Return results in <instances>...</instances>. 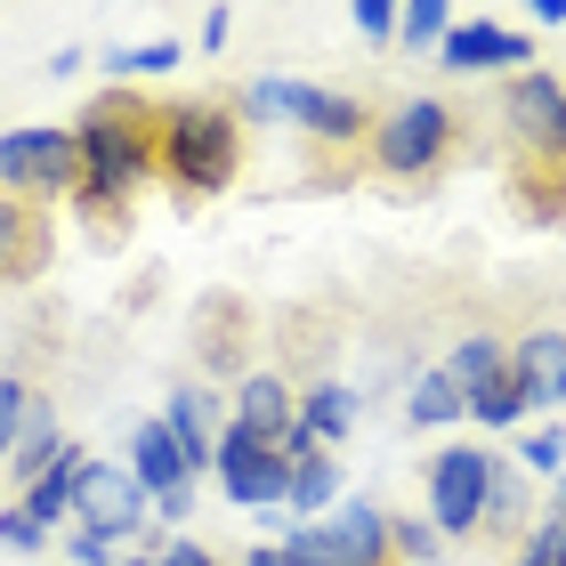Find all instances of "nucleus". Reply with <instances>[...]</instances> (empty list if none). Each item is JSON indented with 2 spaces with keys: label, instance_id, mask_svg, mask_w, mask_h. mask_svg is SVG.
Here are the masks:
<instances>
[{
  "label": "nucleus",
  "instance_id": "f257e3e1",
  "mask_svg": "<svg viewBox=\"0 0 566 566\" xmlns=\"http://www.w3.org/2000/svg\"><path fill=\"white\" fill-rule=\"evenodd\" d=\"M73 138H82V202L90 211H114V202H130V187L154 170V154H163V106L114 90L82 114Z\"/></svg>",
  "mask_w": 566,
  "mask_h": 566
},
{
  "label": "nucleus",
  "instance_id": "f03ea898",
  "mask_svg": "<svg viewBox=\"0 0 566 566\" xmlns=\"http://www.w3.org/2000/svg\"><path fill=\"white\" fill-rule=\"evenodd\" d=\"M235 163H243V130L227 106H211V97L163 106V154H154V170L170 178V195H227Z\"/></svg>",
  "mask_w": 566,
  "mask_h": 566
},
{
  "label": "nucleus",
  "instance_id": "7ed1b4c3",
  "mask_svg": "<svg viewBox=\"0 0 566 566\" xmlns=\"http://www.w3.org/2000/svg\"><path fill=\"white\" fill-rule=\"evenodd\" d=\"M453 138H461V122H453L446 97H413V106H397L373 130V163L389 170V178H429L453 154Z\"/></svg>",
  "mask_w": 566,
  "mask_h": 566
},
{
  "label": "nucleus",
  "instance_id": "20e7f679",
  "mask_svg": "<svg viewBox=\"0 0 566 566\" xmlns=\"http://www.w3.org/2000/svg\"><path fill=\"white\" fill-rule=\"evenodd\" d=\"M251 106H260V114H275V122H300L307 138H332V146L373 138V114L356 106V97H340V90H316V82H283V73H260V82H251Z\"/></svg>",
  "mask_w": 566,
  "mask_h": 566
},
{
  "label": "nucleus",
  "instance_id": "39448f33",
  "mask_svg": "<svg viewBox=\"0 0 566 566\" xmlns=\"http://www.w3.org/2000/svg\"><path fill=\"white\" fill-rule=\"evenodd\" d=\"M0 187L9 195H82V138L73 130H9L0 138Z\"/></svg>",
  "mask_w": 566,
  "mask_h": 566
},
{
  "label": "nucleus",
  "instance_id": "423d86ee",
  "mask_svg": "<svg viewBox=\"0 0 566 566\" xmlns=\"http://www.w3.org/2000/svg\"><path fill=\"white\" fill-rule=\"evenodd\" d=\"M219 485H227V502H243V510H275V502H292V453L268 446L260 429H243V421H227L219 429Z\"/></svg>",
  "mask_w": 566,
  "mask_h": 566
},
{
  "label": "nucleus",
  "instance_id": "0eeeda50",
  "mask_svg": "<svg viewBox=\"0 0 566 566\" xmlns=\"http://www.w3.org/2000/svg\"><path fill=\"white\" fill-rule=\"evenodd\" d=\"M494 461L485 446H446L429 461V518L437 534H478L485 526V494H494Z\"/></svg>",
  "mask_w": 566,
  "mask_h": 566
},
{
  "label": "nucleus",
  "instance_id": "6e6552de",
  "mask_svg": "<svg viewBox=\"0 0 566 566\" xmlns=\"http://www.w3.org/2000/svg\"><path fill=\"white\" fill-rule=\"evenodd\" d=\"M154 494L138 485V470H122V461H82V478H73V518L97 526V534H138L146 526Z\"/></svg>",
  "mask_w": 566,
  "mask_h": 566
},
{
  "label": "nucleus",
  "instance_id": "1a4fd4ad",
  "mask_svg": "<svg viewBox=\"0 0 566 566\" xmlns=\"http://www.w3.org/2000/svg\"><path fill=\"white\" fill-rule=\"evenodd\" d=\"M510 130H518L526 146V163H543V170H566V90L551 82V73H518L510 82Z\"/></svg>",
  "mask_w": 566,
  "mask_h": 566
},
{
  "label": "nucleus",
  "instance_id": "9d476101",
  "mask_svg": "<svg viewBox=\"0 0 566 566\" xmlns=\"http://www.w3.org/2000/svg\"><path fill=\"white\" fill-rule=\"evenodd\" d=\"M130 470H138V485L154 494V510H163V518L178 526L195 510V470H187V453H178V437H170V421H138L130 429Z\"/></svg>",
  "mask_w": 566,
  "mask_h": 566
},
{
  "label": "nucleus",
  "instance_id": "9b49d317",
  "mask_svg": "<svg viewBox=\"0 0 566 566\" xmlns=\"http://www.w3.org/2000/svg\"><path fill=\"white\" fill-rule=\"evenodd\" d=\"M316 534H324L332 566H397L389 518H380L373 502H340V510H332V526H316Z\"/></svg>",
  "mask_w": 566,
  "mask_h": 566
},
{
  "label": "nucleus",
  "instance_id": "f8f14e48",
  "mask_svg": "<svg viewBox=\"0 0 566 566\" xmlns=\"http://www.w3.org/2000/svg\"><path fill=\"white\" fill-rule=\"evenodd\" d=\"M437 57H446V73H502V65H534V49L526 33H502V24H453Z\"/></svg>",
  "mask_w": 566,
  "mask_h": 566
},
{
  "label": "nucleus",
  "instance_id": "ddd939ff",
  "mask_svg": "<svg viewBox=\"0 0 566 566\" xmlns=\"http://www.w3.org/2000/svg\"><path fill=\"white\" fill-rule=\"evenodd\" d=\"M510 373L526 380V397L543 405V413H566V332H526V340L510 348Z\"/></svg>",
  "mask_w": 566,
  "mask_h": 566
},
{
  "label": "nucleus",
  "instance_id": "4468645a",
  "mask_svg": "<svg viewBox=\"0 0 566 566\" xmlns=\"http://www.w3.org/2000/svg\"><path fill=\"white\" fill-rule=\"evenodd\" d=\"M41 268H49V227H41V211L0 195V275H41Z\"/></svg>",
  "mask_w": 566,
  "mask_h": 566
},
{
  "label": "nucleus",
  "instance_id": "2eb2a0df",
  "mask_svg": "<svg viewBox=\"0 0 566 566\" xmlns=\"http://www.w3.org/2000/svg\"><path fill=\"white\" fill-rule=\"evenodd\" d=\"M235 421H243V429H260L268 446H283V437L300 429V405H292V389H283L275 373H251L243 389H235Z\"/></svg>",
  "mask_w": 566,
  "mask_h": 566
},
{
  "label": "nucleus",
  "instance_id": "dca6fc26",
  "mask_svg": "<svg viewBox=\"0 0 566 566\" xmlns=\"http://www.w3.org/2000/svg\"><path fill=\"white\" fill-rule=\"evenodd\" d=\"M163 421H170V437H178V453H187V470L202 478V461H219V429H211V397H202V389H178Z\"/></svg>",
  "mask_w": 566,
  "mask_h": 566
},
{
  "label": "nucleus",
  "instance_id": "f3484780",
  "mask_svg": "<svg viewBox=\"0 0 566 566\" xmlns=\"http://www.w3.org/2000/svg\"><path fill=\"white\" fill-rule=\"evenodd\" d=\"M300 429L316 437V446H340V437L356 429V389H340V380H316V389L300 397Z\"/></svg>",
  "mask_w": 566,
  "mask_h": 566
},
{
  "label": "nucleus",
  "instance_id": "a211bd4d",
  "mask_svg": "<svg viewBox=\"0 0 566 566\" xmlns=\"http://www.w3.org/2000/svg\"><path fill=\"white\" fill-rule=\"evenodd\" d=\"M461 413H470V389H461L446 365L421 373V389H413V405H405V421H413V429H446V421H461Z\"/></svg>",
  "mask_w": 566,
  "mask_h": 566
},
{
  "label": "nucleus",
  "instance_id": "6ab92c4d",
  "mask_svg": "<svg viewBox=\"0 0 566 566\" xmlns=\"http://www.w3.org/2000/svg\"><path fill=\"white\" fill-rule=\"evenodd\" d=\"M73 478H82V453H57V461H49V478H33V485H24V510H33V518L41 526H57V518H73Z\"/></svg>",
  "mask_w": 566,
  "mask_h": 566
},
{
  "label": "nucleus",
  "instance_id": "aec40b11",
  "mask_svg": "<svg viewBox=\"0 0 566 566\" xmlns=\"http://www.w3.org/2000/svg\"><path fill=\"white\" fill-rule=\"evenodd\" d=\"M518 526H526V470H518V461H494V494H485V526L478 534L510 543Z\"/></svg>",
  "mask_w": 566,
  "mask_h": 566
},
{
  "label": "nucleus",
  "instance_id": "412c9836",
  "mask_svg": "<svg viewBox=\"0 0 566 566\" xmlns=\"http://www.w3.org/2000/svg\"><path fill=\"white\" fill-rule=\"evenodd\" d=\"M332 494H340V461H332V453H300L292 461V502H283V510L316 518V510H332Z\"/></svg>",
  "mask_w": 566,
  "mask_h": 566
},
{
  "label": "nucleus",
  "instance_id": "4be33fe9",
  "mask_svg": "<svg viewBox=\"0 0 566 566\" xmlns=\"http://www.w3.org/2000/svg\"><path fill=\"white\" fill-rule=\"evenodd\" d=\"M526 405H534V397H526V380H518V373H502V380H485V389L470 397V421H478V429H518V421H526Z\"/></svg>",
  "mask_w": 566,
  "mask_h": 566
},
{
  "label": "nucleus",
  "instance_id": "5701e85b",
  "mask_svg": "<svg viewBox=\"0 0 566 566\" xmlns=\"http://www.w3.org/2000/svg\"><path fill=\"white\" fill-rule=\"evenodd\" d=\"M65 446H57V421H49V405L33 413V429L17 437V453H9V478L17 485H33V478H49V461H57Z\"/></svg>",
  "mask_w": 566,
  "mask_h": 566
},
{
  "label": "nucleus",
  "instance_id": "b1692460",
  "mask_svg": "<svg viewBox=\"0 0 566 566\" xmlns=\"http://www.w3.org/2000/svg\"><path fill=\"white\" fill-rule=\"evenodd\" d=\"M446 373H453V380H461V389H470V397H478V389H485V380H502V373H510V356H502L494 340H485V332H470V340H461V348H453V365H446Z\"/></svg>",
  "mask_w": 566,
  "mask_h": 566
},
{
  "label": "nucleus",
  "instance_id": "393cba45",
  "mask_svg": "<svg viewBox=\"0 0 566 566\" xmlns=\"http://www.w3.org/2000/svg\"><path fill=\"white\" fill-rule=\"evenodd\" d=\"M33 413H41V397L24 389V380H0V470H9V453H17V437L33 429Z\"/></svg>",
  "mask_w": 566,
  "mask_h": 566
},
{
  "label": "nucleus",
  "instance_id": "a878e982",
  "mask_svg": "<svg viewBox=\"0 0 566 566\" xmlns=\"http://www.w3.org/2000/svg\"><path fill=\"white\" fill-rule=\"evenodd\" d=\"M453 33V0H405V49H437Z\"/></svg>",
  "mask_w": 566,
  "mask_h": 566
},
{
  "label": "nucleus",
  "instance_id": "bb28decb",
  "mask_svg": "<svg viewBox=\"0 0 566 566\" xmlns=\"http://www.w3.org/2000/svg\"><path fill=\"white\" fill-rule=\"evenodd\" d=\"M389 543H397V558L429 566L437 558V518H389Z\"/></svg>",
  "mask_w": 566,
  "mask_h": 566
},
{
  "label": "nucleus",
  "instance_id": "cd10ccee",
  "mask_svg": "<svg viewBox=\"0 0 566 566\" xmlns=\"http://www.w3.org/2000/svg\"><path fill=\"white\" fill-rule=\"evenodd\" d=\"M526 551L543 558V566H566V510H558V502L543 510V518H534V534H526Z\"/></svg>",
  "mask_w": 566,
  "mask_h": 566
},
{
  "label": "nucleus",
  "instance_id": "c85d7f7f",
  "mask_svg": "<svg viewBox=\"0 0 566 566\" xmlns=\"http://www.w3.org/2000/svg\"><path fill=\"white\" fill-rule=\"evenodd\" d=\"M114 73H170L178 65V41H146V49H114L106 57Z\"/></svg>",
  "mask_w": 566,
  "mask_h": 566
},
{
  "label": "nucleus",
  "instance_id": "c756f323",
  "mask_svg": "<svg viewBox=\"0 0 566 566\" xmlns=\"http://www.w3.org/2000/svg\"><path fill=\"white\" fill-rule=\"evenodd\" d=\"M558 461H566V429H526L518 470H558Z\"/></svg>",
  "mask_w": 566,
  "mask_h": 566
},
{
  "label": "nucleus",
  "instance_id": "7c9ffc66",
  "mask_svg": "<svg viewBox=\"0 0 566 566\" xmlns=\"http://www.w3.org/2000/svg\"><path fill=\"white\" fill-rule=\"evenodd\" d=\"M41 534H49V526H41L24 502H17V510H0V543H9V551H41Z\"/></svg>",
  "mask_w": 566,
  "mask_h": 566
},
{
  "label": "nucleus",
  "instance_id": "2f4dec72",
  "mask_svg": "<svg viewBox=\"0 0 566 566\" xmlns=\"http://www.w3.org/2000/svg\"><path fill=\"white\" fill-rule=\"evenodd\" d=\"M283 558H292V566H332V551H324L316 526H292V534H283Z\"/></svg>",
  "mask_w": 566,
  "mask_h": 566
},
{
  "label": "nucleus",
  "instance_id": "473e14b6",
  "mask_svg": "<svg viewBox=\"0 0 566 566\" xmlns=\"http://www.w3.org/2000/svg\"><path fill=\"white\" fill-rule=\"evenodd\" d=\"M356 33H365V41H389V33H397V0H356Z\"/></svg>",
  "mask_w": 566,
  "mask_h": 566
},
{
  "label": "nucleus",
  "instance_id": "72a5a7b5",
  "mask_svg": "<svg viewBox=\"0 0 566 566\" xmlns=\"http://www.w3.org/2000/svg\"><path fill=\"white\" fill-rule=\"evenodd\" d=\"M106 558H114V534H97V526L73 534V566H106Z\"/></svg>",
  "mask_w": 566,
  "mask_h": 566
},
{
  "label": "nucleus",
  "instance_id": "f704fd0d",
  "mask_svg": "<svg viewBox=\"0 0 566 566\" xmlns=\"http://www.w3.org/2000/svg\"><path fill=\"white\" fill-rule=\"evenodd\" d=\"M163 566H219V558L202 551V543H170V551H163Z\"/></svg>",
  "mask_w": 566,
  "mask_h": 566
},
{
  "label": "nucleus",
  "instance_id": "c9c22d12",
  "mask_svg": "<svg viewBox=\"0 0 566 566\" xmlns=\"http://www.w3.org/2000/svg\"><path fill=\"white\" fill-rule=\"evenodd\" d=\"M526 9L543 17V24H566V0H526Z\"/></svg>",
  "mask_w": 566,
  "mask_h": 566
},
{
  "label": "nucleus",
  "instance_id": "e433bc0d",
  "mask_svg": "<svg viewBox=\"0 0 566 566\" xmlns=\"http://www.w3.org/2000/svg\"><path fill=\"white\" fill-rule=\"evenodd\" d=\"M243 566H292V558H283V551H251Z\"/></svg>",
  "mask_w": 566,
  "mask_h": 566
},
{
  "label": "nucleus",
  "instance_id": "4c0bfd02",
  "mask_svg": "<svg viewBox=\"0 0 566 566\" xmlns=\"http://www.w3.org/2000/svg\"><path fill=\"white\" fill-rule=\"evenodd\" d=\"M510 566H543V558H534V551H518V558H510Z\"/></svg>",
  "mask_w": 566,
  "mask_h": 566
},
{
  "label": "nucleus",
  "instance_id": "58836bf2",
  "mask_svg": "<svg viewBox=\"0 0 566 566\" xmlns=\"http://www.w3.org/2000/svg\"><path fill=\"white\" fill-rule=\"evenodd\" d=\"M122 566H163V558H122Z\"/></svg>",
  "mask_w": 566,
  "mask_h": 566
}]
</instances>
